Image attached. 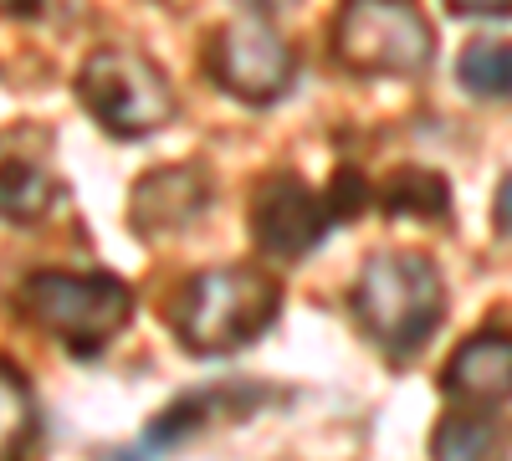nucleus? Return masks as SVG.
Instances as JSON below:
<instances>
[{
	"instance_id": "11",
	"label": "nucleus",
	"mask_w": 512,
	"mask_h": 461,
	"mask_svg": "<svg viewBox=\"0 0 512 461\" xmlns=\"http://www.w3.org/2000/svg\"><path fill=\"white\" fill-rule=\"evenodd\" d=\"M267 395L256 390V385H226V390H195V395H185V400H175L169 410H159L154 421H149V446H159V451H169V446H180L185 436H195V431H205L210 426V415H246V410H256Z\"/></svg>"
},
{
	"instance_id": "9",
	"label": "nucleus",
	"mask_w": 512,
	"mask_h": 461,
	"mask_svg": "<svg viewBox=\"0 0 512 461\" xmlns=\"http://www.w3.org/2000/svg\"><path fill=\"white\" fill-rule=\"evenodd\" d=\"M441 390L461 405H502L512 400V333H477L441 369Z\"/></svg>"
},
{
	"instance_id": "3",
	"label": "nucleus",
	"mask_w": 512,
	"mask_h": 461,
	"mask_svg": "<svg viewBox=\"0 0 512 461\" xmlns=\"http://www.w3.org/2000/svg\"><path fill=\"white\" fill-rule=\"evenodd\" d=\"M21 313L72 354H98L134 318V292L108 272H36L21 287Z\"/></svg>"
},
{
	"instance_id": "4",
	"label": "nucleus",
	"mask_w": 512,
	"mask_h": 461,
	"mask_svg": "<svg viewBox=\"0 0 512 461\" xmlns=\"http://www.w3.org/2000/svg\"><path fill=\"white\" fill-rule=\"evenodd\" d=\"M333 52L369 77H415L436 57V31L415 0H344Z\"/></svg>"
},
{
	"instance_id": "1",
	"label": "nucleus",
	"mask_w": 512,
	"mask_h": 461,
	"mask_svg": "<svg viewBox=\"0 0 512 461\" xmlns=\"http://www.w3.org/2000/svg\"><path fill=\"white\" fill-rule=\"evenodd\" d=\"M354 318L395 364L415 359L446 318V282L420 251H374L354 282Z\"/></svg>"
},
{
	"instance_id": "13",
	"label": "nucleus",
	"mask_w": 512,
	"mask_h": 461,
	"mask_svg": "<svg viewBox=\"0 0 512 461\" xmlns=\"http://www.w3.org/2000/svg\"><path fill=\"white\" fill-rule=\"evenodd\" d=\"M36 436V405L21 374L0 359V461H26V446Z\"/></svg>"
},
{
	"instance_id": "18",
	"label": "nucleus",
	"mask_w": 512,
	"mask_h": 461,
	"mask_svg": "<svg viewBox=\"0 0 512 461\" xmlns=\"http://www.w3.org/2000/svg\"><path fill=\"white\" fill-rule=\"evenodd\" d=\"M103 461H149L144 451H134V446H118V451H108Z\"/></svg>"
},
{
	"instance_id": "19",
	"label": "nucleus",
	"mask_w": 512,
	"mask_h": 461,
	"mask_svg": "<svg viewBox=\"0 0 512 461\" xmlns=\"http://www.w3.org/2000/svg\"><path fill=\"white\" fill-rule=\"evenodd\" d=\"M36 0H0V11H11V16H21V11H31Z\"/></svg>"
},
{
	"instance_id": "10",
	"label": "nucleus",
	"mask_w": 512,
	"mask_h": 461,
	"mask_svg": "<svg viewBox=\"0 0 512 461\" xmlns=\"http://www.w3.org/2000/svg\"><path fill=\"white\" fill-rule=\"evenodd\" d=\"M62 185L47 164V144L31 134H6L0 139V216L11 221H41L57 205Z\"/></svg>"
},
{
	"instance_id": "8",
	"label": "nucleus",
	"mask_w": 512,
	"mask_h": 461,
	"mask_svg": "<svg viewBox=\"0 0 512 461\" xmlns=\"http://www.w3.org/2000/svg\"><path fill=\"white\" fill-rule=\"evenodd\" d=\"M205 205H210L205 175L185 170V164H169V170H154L134 185L128 216H134L139 236H169V231H185L190 221H200Z\"/></svg>"
},
{
	"instance_id": "15",
	"label": "nucleus",
	"mask_w": 512,
	"mask_h": 461,
	"mask_svg": "<svg viewBox=\"0 0 512 461\" xmlns=\"http://www.w3.org/2000/svg\"><path fill=\"white\" fill-rule=\"evenodd\" d=\"M502 446V426L487 415H446L436 426V461H492Z\"/></svg>"
},
{
	"instance_id": "7",
	"label": "nucleus",
	"mask_w": 512,
	"mask_h": 461,
	"mask_svg": "<svg viewBox=\"0 0 512 461\" xmlns=\"http://www.w3.org/2000/svg\"><path fill=\"white\" fill-rule=\"evenodd\" d=\"M338 226L333 200L308 190L297 175H272L251 195V236L277 262H297Z\"/></svg>"
},
{
	"instance_id": "14",
	"label": "nucleus",
	"mask_w": 512,
	"mask_h": 461,
	"mask_svg": "<svg viewBox=\"0 0 512 461\" xmlns=\"http://www.w3.org/2000/svg\"><path fill=\"white\" fill-rule=\"evenodd\" d=\"M384 211L390 216H420V221H446L451 211V190L436 170H400L384 185Z\"/></svg>"
},
{
	"instance_id": "6",
	"label": "nucleus",
	"mask_w": 512,
	"mask_h": 461,
	"mask_svg": "<svg viewBox=\"0 0 512 461\" xmlns=\"http://www.w3.org/2000/svg\"><path fill=\"white\" fill-rule=\"evenodd\" d=\"M210 77L241 103H277L292 88L297 62L277 26H267L262 16H241L210 41Z\"/></svg>"
},
{
	"instance_id": "20",
	"label": "nucleus",
	"mask_w": 512,
	"mask_h": 461,
	"mask_svg": "<svg viewBox=\"0 0 512 461\" xmlns=\"http://www.w3.org/2000/svg\"><path fill=\"white\" fill-rule=\"evenodd\" d=\"M251 6H262V11H277V6H292V0H251Z\"/></svg>"
},
{
	"instance_id": "17",
	"label": "nucleus",
	"mask_w": 512,
	"mask_h": 461,
	"mask_svg": "<svg viewBox=\"0 0 512 461\" xmlns=\"http://www.w3.org/2000/svg\"><path fill=\"white\" fill-rule=\"evenodd\" d=\"M497 231H502V236L512 231V175L502 180V195H497Z\"/></svg>"
},
{
	"instance_id": "12",
	"label": "nucleus",
	"mask_w": 512,
	"mask_h": 461,
	"mask_svg": "<svg viewBox=\"0 0 512 461\" xmlns=\"http://www.w3.org/2000/svg\"><path fill=\"white\" fill-rule=\"evenodd\" d=\"M456 77L472 98H512V41H472L456 62Z\"/></svg>"
},
{
	"instance_id": "5",
	"label": "nucleus",
	"mask_w": 512,
	"mask_h": 461,
	"mask_svg": "<svg viewBox=\"0 0 512 461\" xmlns=\"http://www.w3.org/2000/svg\"><path fill=\"white\" fill-rule=\"evenodd\" d=\"M77 98L113 139H144L175 118V88H169V77L149 57L123 52V47H103L82 62Z\"/></svg>"
},
{
	"instance_id": "2",
	"label": "nucleus",
	"mask_w": 512,
	"mask_h": 461,
	"mask_svg": "<svg viewBox=\"0 0 512 461\" xmlns=\"http://www.w3.org/2000/svg\"><path fill=\"white\" fill-rule=\"evenodd\" d=\"M277 308H282L277 277H267L262 267H216V272H200L180 292L175 333L200 359L236 354L277 323Z\"/></svg>"
},
{
	"instance_id": "16",
	"label": "nucleus",
	"mask_w": 512,
	"mask_h": 461,
	"mask_svg": "<svg viewBox=\"0 0 512 461\" xmlns=\"http://www.w3.org/2000/svg\"><path fill=\"white\" fill-rule=\"evenodd\" d=\"M461 16H512V0H446Z\"/></svg>"
}]
</instances>
